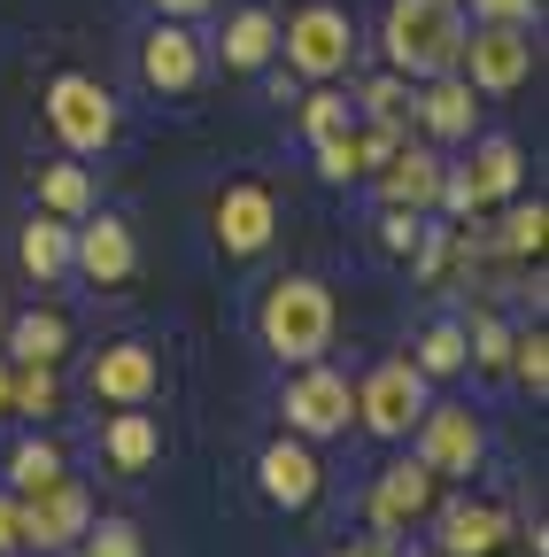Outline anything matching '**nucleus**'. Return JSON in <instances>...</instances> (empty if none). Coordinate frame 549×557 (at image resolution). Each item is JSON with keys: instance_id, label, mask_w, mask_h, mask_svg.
Returning <instances> with one entry per match:
<instances>
[{"instance_id": "nucleus-1", "label": "nucleus", "mask_w": 549, "mask_h": 557, "mask_svg": "<svg viewBox=\"0 0 549 557\" xmlns=\"http://www.w3.org/2000/svg\"><path fill=\"white\" fill-rule=\"evenodd\" d=\"M387 70L395 78H441L464 54V9L457 0H387Z\"/></svg>"}, {"instance_id": "nucleus-2", "label": "nucleus", "mask_w": 549, "mask_h": 557, "mask_svg": "<svg viewBox=\"0 0 549 557\" xmlns=\"http://www.w3.org/2000/svg\"><path fill=\"white\" fill-rule=\"evenodd\" d=\"M255 333H263V348L279 364H310V357L333 348V295L317 278H279V287L263 295V310H255Z\"/></svg>"}, {"instance_id": "nucleus-3", "label": "nucleus", "mask_w": 549, "mask_h": 557, "mask_svg": "<svg viewBox=\"0 0 549 557\" xmlns=\"http://www.w3.org/2000/svg\"><path fill=\"white\" fill-rule=\"evenodd\" d=\"M457 70L472 94H519L534 78V24H464Z\"/></svg>"}, {"instance_id": "nucleus-4", "label": "nucleus", "mask_w": 549, "mask_h": 557, "mask_svg": "<svg viewBox=\"0 0 549 557\" xmlns=\"http://www.w3.org/2000/svg\"><path fill=\"white\" fill-rule=\"evenodd\" d=\"M519 186H526V156H519V139L488 132V139L472 148V163L441 178V209H449V218H472V209H488V201H511Z\"/></svg>"}, {"instance_id": "nucleus-5", "label": "nucleus", "mask_w": 549, "mask_h": 557, "mask_svg": "<svg viewBox=\"0 0 549 557\" xmlns=\"http://www.w3.org/2000/svg\"><path fill=\"white\" fill-rule=\"evenodd\" d=\"M287 434H302V442H325V434H349V418H357V387H349V372H333V364H295V380H287Z\"/></svg>"}, {"instance_id": "nucleus-6", "label": "nucleus", "mask_w": 549, "mask_h": 557, "mask_svg": "<svg viewBox=\"0 0 549 557\" xmlns=\"http://www.w3.org/2000/svg\"><path fill=\"white\" fill-rule=\"evenodd\" d=\"M47 124H54V139H62L71 156H101L109 139H116V101H109V86L78 78V70H62V78L47 86Z\"/></svg>"}, {"instance_id": "nucleus-7", "label": "nucleus", "mask_w": 549, "mask_h": 557, "mask_svg": "<svg viewBox=\"0 0 549 557\" xmlns=\"http://www.w3.org/2000/svg\"><path fill=\"white\" fill-rule=\"evenodd\" d=\"M410 442H419V465L434 480H464L479 472V449H488V434H479V418L464 403H426L419 426H410Z\"/></svg>"}, {"instance_id": "nucleus-8", "label": "nucleus", "mask_w": 549, "mask_h": 557, "mask_svg": "<svg viewBox=\"0 0 549 557\" xmlns=\"http://www.w3.org/2000/svg\"><path fill=\"white\" fill-rule=\"evenodd\" d=\"M279 47H287V70H302V78H340L349 54H357V32H349V16H340L333 0H310V9H295V24L279 32Z\"/></svg>"}, {"instance_id": "nucleus-9", "label": "nucleus", "mask_w": 549, "mask_h": 557, "mask_svg": "<svg viewBox=\"0 0 549 557\" xmlns=\"http://www.w3.org/2000/svg\"><path fill=\"white\" fill-rule=\"evenodd\" d=\"M419 410H426V380H419V364H410V357L364 372V387H357V418H364L379 442H410Z\"/></svg>"}, {"instance_id": "nucleus-10", "label": "nucleus", "mask_w": 549, "mask_h": 557, "mask_svg": "<svg viewBox=\"0 0 549 557\" xmlns=\"http://www.w3.org/2000/svg\"><path fill=\"white\" fill-rule=\"evenodd\" d=\"M86 527H93V496H86L71 472L47 480L39 496H24V549H47L54 557V549H71Z\"/></svg>"}, {"instance_id": "nucleus-11", "label": "nucleus", "mask_w": 549, "mask_h": 557, "mask_svg": "<svg viewBox=\"0 0 549 557\" xmlns=\"http://www.w3.org/2000/svg\"><path fill=\"white\" fill-rule=\"evenodd\" d=\"M86 387H93V403H109V410H124V403H155L163 357H155L148 341H109L101 357L86 364Z\"/></svg>"}, {"instance_id": "nucleus-12", "label": "nucleus", "mask_w": 549, "mask_h": 557, "mask_svg": "<svg viewBox=\"0 0 549 557\" xmlns=\"http://www.w3.org/2000/svg\"><path fill=\"white\" fill-rule=\"evenodd\" d=\"M434 504H441V480H434L419 457L387 465V472L372 480V496H364V511H372V527H379V534H402V527L434 519Z\"/></svg>"}, {"instance_id": "nucleus-13", "label": "nucleus", "mask_w": 549, "mask_h": 557, "mask_svg": "<svg viewBox=\"0 0 549 557\" xmlns=\"http://www.w3.org/2000/svg\"><path fill=\"white\" fill-rule=\"evenodd\" d=\"M71 271H86L93 287H124L132 271H140V240H132L124 218H93L86 209V225H71Z\"/></svg>"}, {"instance_id": "nucleus-14", "label": "nucleus", "mask_w": 549, "mask_h": 557, "mask_svg": "<svg viewBox=\"0 0 549 557\" xmlns=\"http://www.w3.org/2000/svg\"><path fill=\"white\" fill-rule=\"evenodd\" d=\"M271 233H279V201H271V186L233 178V186L217 194V248H225V256H263Z\"/></svg>"}, {"instance_id": "nucleus-15", "label": "nucleus", "mask_w": 549, "mask_h": 557, "mask_svg": "<svg viewBox=\"0 0 549 557\" xmlns=\"http://www.w3.org/2000/svg\"><path fill=\"white\" fill-rule=\"evenodd\" d=\"M201 70H210V54H201V39L186 32V16H171V24H155V32L140 39V78H148L155 94H194Z\"/></svg>"}, {"instance_id": "nucleus-16", "label": "nucleus", "mask_w": 549, "mask_h": 557, "mask_svg": "<svg viewBox=\"0 0 549 557\" xmlns=\"http://www.w3.org/2000/svg\"><path fill=\"white\" fill-rule=\"evenodd\" d=\"M255 480H263V496L279 504V511H310L317 487H325V472H317V457H310L302 434H279V442H271V449L255 457Z\"/></svg>"}, {"instance_id": "nucleus-17", "label": "nucleus", "mask_w": 549, "mask_h": 557, "mask_svg": "<svg viewBox=\"0 0 549 557\" xmlns=\"http://www.w3.org/2000/svg\"><path fill=\"white\" fill-rule=\"evenodd\" d=\"M441 178H449V163L434 156V148H402L379 163V201H395V209H434L441 201Z\"/></svg>"}, {"instance_id": "nucleus-18", "label": "nucleus", "mask_w": 549, "mask_h": 557, "mask_svg": "<svg viewBox=\"0 0 549 557\" xmlns=\"http://www.w3.org/2000/svg\"><path fill=\"white\" fill-rule=\"evenodd\" d=\"M441 519V557H496L511 542V519L496 504H434Z\"/></svg>"}, {"instance_id": "nucleus-19", "label": "nucleus", "mask_w": 549, "mask_h": 557, "mask_svg": "<svg viewBox=\"0 0 549 557\" xmlns=\"http://www.w3.org/2000/svg\"><path fill=\"white\" fill-rule=\"evenodd\" d=\"M410 109H419L426 139H472V124H479V101H472V86L457 78V70H441V78H426V94L410 101Z\"/></svg>"}, {"instance_id": "nucleus-20", "label": "nucleus", "mask_w": 549, "mask_h": 557, "mask_svg": "<svg viewBox=\"0 0 549 557\" xmlns=\"http://www.w3.org/2000/svg\"><path fill=\"white\" fill-rule=\"evenodd\" d=\"M101 457H109L116 472H148V465L163 457V426H155L140 403H124L109 426H101Z\"/></svg>"}, {"instance_id": "nucleus-21", "label": "nucleus", "mask_w": 549, "mask_h": 557, "mask_svg": "<svg viewBox=\"0 0 549 557\" xmlns=\"http://www.w3.org/2000/svg\"><path fill=\"white\" fill-rule=\"evenodd\" d=\"M0 348H9V364H62L71 318H62V310H24V318L0 325Z\"/></svg>"}, {"instance_id": "nucleus-22", "label": "nucleus", "mask_w": 549, "mask_h": 557, "mask_svg": "<svg viewBox=\"0 0 549 557\" xmlns=\"http://www.w3.org/2000/svg\"><path fill=\"white\" fill-rule=\"evenodd\" d=\"M16 263H24V278H39V287H54L62 271H71V218H39L24 225V240H16Z\"/></svg>"}, {"instance_id": "nucleus-23", "label": "nucleus", "mask_w": 549, "mask_h": 557, "mask_svg": "<svg viewBox=\"0 0 549 557\" xmlns=\"http://www.w3.org/2000/svg\"><path fill=\"white\" fill-rule=\"evenodd\" d=\"M271 54H279V16H271V9H240L225 24V70H263Z\"/></svg>"}, {"instance_id": "nucleus-24", "label": "nucleus", "mask_w": 549, "mask_h": 557, "mask_svg": "<svg viewBox=\"0 0 549 557\" xmlns=\"http://www.w3.org/2000/svg\"><path fill=\"white\" fill-rule=\"evenodd\" d=\"M410 364H419V380H457L464 364H472V348H464V325H426L419 333V357H410Z\"/></svg>"}, {"instance_id": "nucleus-25", "label": "nucleus", "mask_w": 549, "mask_h": 557, "mask_svg": "<svg viewBox=\"0 0 549 557\" xmlns=\"http://www.w3.org/2000/svg\"><path fill=\"white\" fill-rule=\"evenodd\" d=\"M39 209H47V218H86V209H93V178L78 163H47L39 171Z\"/></svg>"}, {"instance_id": "nucleus-26", "label": "nucleus", "mask_w": 549, "mask_h": 557, "mask_svg": "<svg viewBox=\"0 0 549 557\" xmlns=\"http://www.w3.org/2000/svg\"><path fill=\"white\" fill-rule=\"evenodd\" d=\"M54 410H62L54 364H16V380H9V418H54Z\"/></svg>"}, {"instance_id": "nucleus-27", "label": "nucleus", "mask_w": 549, "mask_h": 557, "mask_svg": "<svg viewBox=\"0 0 549 557\" xmlns=\"http://www.w3.org/2000/svg\"><path fill=\"white\" fill-rule=\"evenodd\" d=\"M47 480H62V449L39 442V434H24V442L9 449V487H16V496H39Z\"/></svg>"}, {"instance_id": "nucleus-28", "label": "nucleus", "mask_w": 549, "mask_h": 557, "mask_svg": "<svg viewBox=\"0 0 549 557\" xmlns=\"http://www.w3.org/2000/svg\"><path fill=\"white\" fill-rule=\"evenodd\" d=\"M541 233H549V209H541V201H511L496 248H503V256H541Z\"/></svg>"}, {"instance_id": "nucleus-29", "label": "nucleus", "mask_w": 549, "mask_h": 557, "mask_svg": "<svg viewBox=\"0 0 549 557\" xmlns=\"http://www.w3.org/2000/svg\"><path fill=\"white\" fill-rule=\"evenodd\" d=\"M148 542H140V527L132 519H101V527H86L78 542H71V557H140Z\"/></svg>"}, {"instance_id": "nucleus-30", "label": "nucleus", "mask_w": 549, "mask_h": 557, "mask_svg": "<svg viewBox=\"0 0 549 557\" xmlns=\"http://www.w3.org/2000/svg\"><path fill=\"white\" fill-rule=\"evenodd\" d=\"M503 364L519 372L526 395H549V341H541V325H534V333H511V357H503Z\"/></svg>"}, {"instance_id": "nucleus-31", "label": "nucleus", "mask_w": 549, "mask_h": 557, "mask_svg": "<svg viewBox=\"0 0 549 557\" xmlns=\"http://www.w3.org/2000/svg\"><path fill=\"white\" fill-rule=\"evenodd\" d=\"M317 178H325V186H357V178H364L357 132H333V139H317Z\"/></svg>"}, {"instance_id": "nucleus-32", "label": "nucleus", "mask_w": 549, "mask_h": 557, "mask_svg": "<svg viewBox=\"0 0 549 557\" xmlns=\"http://www.w3.org/2000/svg\"><path fill=\"white\" fill-rule=\"evenodd\" d=\"M419 240H426V209H379V248L387 256H419Z\"/></svg>"}, {"instance_id": "nucleus-33", "label": "nucleus", "mask_w": 549, "mask_h": 557, "mask_svg": "<svg viewBox=\"0 0 549 557\" xmlns=\"http://www.w3.org/2000/svg\"><path fill=\"white\" fill-rule=\"evenodd\" d=\"M464 348H472L479 372H503V357H511V325H503V318H479V325L464 333Z\"/></svg>"}, {"instance_id": "nucleus-34", "label": "nucleus", "mask_w": 549, "mask_h": 557, "mask_svg": "<svg viewBox=\"0 0 549 557\" xmlns=\"http://www.w3.org/2000/svg\"><path fill=\"white\" fill-rule=\"evenodd\" d=\"M302 132H310V148L333 139V132H349V101L340 94H302Z\"/></svg>"}, {"instance_id": "nucleus-35", "label": "nucleus", "mask_w": 549, "mask_h": 557, "mask_svg": "<svg viewBox=\"0 0 549 557\" xmlns=\"http://www.w3.org/2000/svg\"><path fill=\"white\" fill-rule=\"evenodd\" d=\"M357 109H364V116H402V109H410V86L387 70V78H372V86L357 94Z\"/></svg>"}, {"instance_id": "nucleus-36", "label": "nucleus", "mask_w": 549, "mask_h": 557, "mask_svg": "<svg viewBox=\"0 0 549 557\" xmlns=\"http://www.w3.org/2000/svg\"><path fill=\"white\" fill-rule=\"evenodd\" d=\"M541 0H472V24H534Z\"/></svg>"}, {"instance_id": "nucleus-37", "label": "nucleus", "mask_w": 549, "mask_h": 557, "mask_svg": "<svg viewBox=\"0 0 549 557\" xmlns=\"http://www.w3.org/2000/svg\"><path fill=\"white\" fill-rule=\"evenodd\" d=\"M9 549H24V496L0 487V557H9Z\"/></svg>"}, {"instance_id": "nucleus-38", "label": "nucleus", "mask_w": 549, "mask_h": 557, "mask_svg": "<svg viewBox=\"0 0 549 557\" xmlns=\"http://www.w3.org/2000/svg\"><path fill=\"white\" fill-rule=\"evenodd\" d=\"M333 557H402V549H395V534H379V527H372L364 542H340Z\"/></svg>"}, {"instance_id": "nucleus-39", "label": "nucleus", "mask_w": 549, "mask_h": 557, "mask_svg": "<svg viewBox=\"0 0 549 557\" xmlns=\"http://www.w3.org/2000/svg\"><path fill=\"white\" fill-rule=\"evenodd\" d=\"M155 9H163V16H201L210 0H155Z\"/></svg>"}, {"instance_id": "nucleus-40", "label": "nucleus", "mask_w": 549, "mask_h": 557, "mask_svg": "<svg viewBox=\"0 0 549 557\" xmlns=\"http://www.w3.org/2000/svg\"><path fill=\"white\" fill-rule=\"evenodd\" d=\"M9 380H16V364H9V357H0V418H9Z\"/></svg>"}]
</instances>
